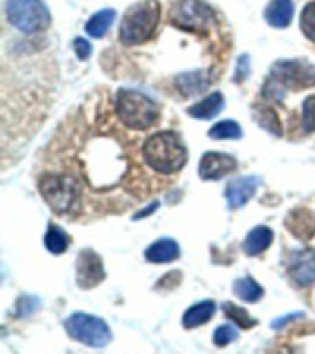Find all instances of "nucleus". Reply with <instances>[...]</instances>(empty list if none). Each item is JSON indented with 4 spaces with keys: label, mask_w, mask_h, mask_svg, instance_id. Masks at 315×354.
Returning a JSON list of instances; mask_svg holds the SVG:
<instances>
[{
    "label": "nucleus",
    "mask_w": 315,
    "mask_h": 354,
    "mask_svg": "<svg viewBox=\"0 0 315 354\" xmlns=\"http://www.w3.org/2000/svg\"><path fill=\"white\" fill-rule=\"evenodd\" d=\"M234 170H236V159L227 153H214L212 151V153L203 155V159L199 162V176H201V179H209V181L221 179Z\"/></svg>",
    "instance_id": "9b49d317"
},
{
    "label": "nucleus",
    "mask_w": 315,
    "mask_h": 354,
    "mask_svg": "<svg viewBox=\"0 0 315 354\" xmlns=\"http://www.w3.org/2000/svg\"><path fill=\"white\" fill-rule=\"evenodd\" d=\"M157 207H159V203L155 201V203L149 205V209H144V210H140V212H137V214H135V220H140V218H144V216L151 214V212H155V210H157Z\"/></svg>",
    "instance_id": "2f4dec72"
},
{
    "label": "nucleus",
    "mask_w": 315,
    "mask_h": 354,
    "mask_svg": "<svg viewBox=\"0 0 315 354\" xmlns=\"http://www.w3.org/2000/svg\"><path fill=\"white\" fill-rule=\"evenodd\" d=\"M315 85V66L303 59L278 61L271 68L264 85V94L271 100H282L287 91H303Z\"/></svg>",
    "instance_id": "f03ea898"
},
{
    "label": "nucleus",
    "mask_w": 315,
    "mask_h": 354,
    "mask_svg": "<svg viewBox=\"0 0 315 354\" xmlns=\"http://www.w3.org/2000/svg\"><path fill=\"white\" fill-rule=\"evenodd\" d=\"M39 190L44 201L52 207L57 214H68L79 207V187L74 177L68 176H44L39 181Z\"/></svg>",
    "instance_id": "423d86ee"
},
{
    "label": "nucleus",
    "mask_w": 315,
    "mask_h": 354,
    "mask_svg": "<svg viewBox=\"0 0 315 354\" xmlns=\"http://www.w3.org/2000/svg\"><path fill=\"white\" fill-rule=\"evenodd\" d=\"M74 50H76V54L79 59H87L88 55H90V52H93V46L88 44V41L79 37L74 41Z\"/></svg>",
    "instance_id": "c756f323"
},
{
    "label": "nucleus",
    "mask_w": 315,
    "mask_h": 354,
    "mask_svg": "<svg viewBox=\"0 0 315 354\" xmlns=\"http://www.w3.org/2000/svg\"><path fill=\"white\" fill-rule=\"evenodd\" d=\"M44 245H46V249H48L50 253H65L66 248H68V236H66V232L63 231V229H59V227L50 225L48 232H46V236H44Z\"/></svg>",
    "instance_id": "5701e85b"
},
{
    "label": "nucleus",
    "mask_w": 315,
    "mask_h": 354,
    "mask_svg": "<svg viewBox=\"0 0 315 354\" xmlns=\"http://www.w3.org/2000/svg\"><path fill=\"white\" fill-rule=\"evenodd\" d=\"M223 109V94L221 93H212L204 100H201L199 104L188 107V115L198 118V120H210L218 116Z\"/></svg>",
    "instance_id": "f3484780"
},
{
    "label": "nucleus",
    "mask_w": 315,
    "mask_h": 354,
    "mask_svg": "<svg viewBox=\"0 0 315 354\" xmlns=\"http://www.w3.org/2000/svg\"><path fill=\"white\" fill-rule=\"evenodd\" d=\"M209 135L214 140H234V138H242V127L236 122L225 120L210 127Z\"/></svg>",
    "instance_id": "b1692460"
},
{
    "label": "nucleus",
    "mask_w": 315,
    "mask_h": 354,
    "mask_svg": "<svg viewBox=\"0 0 315 354\" xmlns=\"http://www.w3.org/2000/svg\"><path fill=\"white\" fill-rule=\"evenodd\" d=\"M160 21V4L157 0H140L127 8L120 22V41L127 46L146 43Z\"/></svg>",
    "instance_id": "7ed1b4c3"
},
{
    "label": "nucleus",
    "mask_w": 315,
    "mask_h": 354,
    "mask_svg": "<svg viewBox=\"0 0 315 354\" xmlns=\"http://www.w3.org/2000/svg\"><path fill=\"white\" fill-rule=\"evenodd\" d=\"M253 113L260 126L264 127V129H267L269 133H273V135H276V137H280L282 126L275 109H271L269 105H256L253 109Z\"/></svg>",
    "instance_id": "412c9836"
},
{
    "label": "nucleus",
    "mask_w": 315,
    "mask_h": 354,
    "mask_svg": "<svg viewBox=\"0 0 315 354\" xmlns=\"http://www.w3.org/2000/svg\"><path fill=\"white\" fill-rule=\"evenodd\" d=\"M303 317V314H289V315H284V317H278V319H275L273 323H271V326L273 328H280L284 323H287V321H295V319H300Z\"/></svg>",
    "instance_id": "7c9ffc66"
},
{
    "label": "nucleus",
    "mask_w": 315,
    "mask_h": 354,
    "mask_svg": "<svg viewBox=\"0 0 315 354\" xmlns=\"http://www.w3.org/2000/svg\"><path fill=\"white\" fill-rule=\"evenodd\" d=\"M116 113L122 124L142 131L159 120L160 109L148 94L135 91V88H120L116 94Z\"/></svg>",
    "instance_id": "20e7f679"
},
{
    "label": "nucleus",
    "mask_w": 315,
    "mask_h": 354,
    "mask_svg": "<svg viewBox=\"0 0 315 354\" xmlns=\"http://www.w3.org/2000/svg\"><path fill=\"white\" fill-rule=\"evenodd\" d=\"M179 245L177 242L170 240V238H160L157 242H153L146 249V259L153 264H166V262H173L179 259Z\"/></svg>",
    "instance_id": "2eb2a0df"
},
{
    "label": "nucleus",
    "mask_w": 315,
    "mask_h": 354,
    "mask_svg": "<svg viewBox=\"0 0 315 354\" xmlns=\"http://www.w3.org/2000/svg\"><path fill=\"white\" fill-rule=\"evenodd\" d=\"M6 17L22 33L44 32L50 26V11L43 0H8Z\"/></svg>",
    "instance_id": "39448f33"
},
{
    "label": "nucleus",
    "mask_w": 315,
    "mask_h": 354,
    "mask_svg": "<svg viewBox=\"0 0 315 354\" xmlns=\"http://www.w3.org/2000/svg\"><path fill=\"white\" fill-rule=\"evenodd\" d=\"M293 0H271L269 6L265 8V21L273 28H286L293 19Z\"/></svg>",
    "instance_id": "dca6fc26"
},
{
    "label": "nucleus",
    "mask_w": 315,
    "mask_h": 354,
    "mask_svg": "<svg viewBox=\"0 0 315 354\" xmlns=\"http://www.w3.org/2000/svg\"><path fill=\"white\" fill-rule=\"evenodd\" d=\"M216 312V304L212 301H201V303L193 304L192 308L187 310V314L182 315V325L187 328H193V326H199L207 323L209 319H212V315Z\"/></svg>",
    "instance_id": "6ab92c4d"
},
{
    "label": "nucleus",
    "mask_w": 315,
    "mask_h": 354,
    "mask_svg": "<svg viewBox=\"0 0 315 354\" xmlns=\"http://www.w3.org/2000/svg\"><path fill=\"white\" fill-rule=\"evenodd\" d=\"M234 293H236L238 297L245 301V303H256L262 299L264 295V290L260 284L254 282V279L251 277H243V279H238L234 282Z\"/></svg>",
    "instance_id": "4be33fe9"
},
{
    "label": "nucleus",
    "mask_w": 315,
    "mask_h": 354,
    "mask_svg": "<svg viewBox=\"0 0 315 354\" xmlns=\"http://www.w3.org/2000/svg\"><path fill=\"white\" fill-rule=\"evenodd\" d=\"M287 271L293 281L300 286H309L315 282V253L312 249H298L289 254Z\"/></svg>",
    "instance_id": "9d476101"
},
{
    "label": "nucleus",
    "mask_w": 315,
    "mask_h": 354,
    "mask_svg": "<svg viewBox=\"0 0 315 354\" xmlns=\"http://www.w3.org/2000/svg\"><path fill=\"white\" fill-rule=\"evenodd\" d=\"M238 336H240V334H238L236 326L221 325L218 326L214 332V343L218 347H225V345L232 343L234 339H238Z\"/></svg>",
    "instance_id": "cd10ccee"
},
{
    "label": "nucleus",
    "mask_w": 315,
    "mask_h": 354,
    "mask_svg": "<svg viewBox=\"0 0 315 354\" xmlns=\"http://www.w3.org/2000/svg\"><path fill=\"white\" fill-rule=\"evenodd\" d=\"M303 129L304 133L315 131V94L304 100L303 105Z\"/></svg>",
    "instance_id": "bb28decb"
},
{
    "label": "nucleus",
    "mask_w": 315,
    "mask_h": 354,
    "mask_svg": "<svg viewBox=\"0 0 315 354\" xmlns=\"http://www.w3.org/2000/svg\"><path fill=\"white\" fill-rule=\"evenodd\" d=\"M212 83L209 72L198 71V72H184L181 76L175 77V85L182 96H195L201 94L204 88Z\"/></svg>",
    "instance_id": "4468645a"
},
{
    "label": "nucleus",
    "mask_w": 315,
    "mask_h": 354,
    "mask_svg": "<svg viewBox=\"0 0 315 354\" xmlns=\"http://www.w3.org/2000/svg\"><path fill=\"white\" fill-rule=\"evenodd\" d=\"M115 17V10H102L98 11V13H94V15L88 19L87 24H85V32L94 39L104 37L105 33H107V30L113 26Z\"/></svg>",
    "instance_id": "aec40b11"
},
{
    "label": "nucleus",
    "mask_w": 315,
    "mask_h": 354,
    "mask_svg": "<svg viewBox=\"0 0 315 354\" xmlns=\"http://www.w3.org/2000/svg\"><path fill=\"white\" fill-rule=\"evenodd\" d=\"M286 227L300 240H309L315 234V212L308 209L292 210L286 218Z\"/></svg>",
    "instance_id": "ddd939ff"
},
{
    "label": "nucleus",
    "mask_w": 315,
    "mask_h": 354,
    "mask_svg": "<svg viewBox=\"0 0 315 354\" xmlns=\"http://www.w3.org/2000/svg\"><path fill=\"white\" fill-rule=\"evenodd\" d=\"M223 310H225V314L229 315L236 325L242 326V328H251V326L256 325V321L247 314V310L240 308V306H236V304L225 303L223 304Z\"/></svg>",
    "instance_id": "a878e982"
},
{
    "label": "nucleus",
    "mask_w": 315,
    "mask_h": 354,
    "mask_svg": "<svg viewBox=\"0 0 315 354\" xmlns=\"http://www.w3.org/2000/svg\"><path fill=\"white\" fill-rule=\"evenodd\" d=\"M251 74V59H249L247 54L240 55V59L236 63V76H234V82L243 83L247 80V76Z\"/></svg>",
    "instance_id": "c85d7f7f"
},
{
    "label": "nucleus",
    "mask_w": 315,
    "mask_h": 354,
    "mask_svg": "<svg viewBox=\"0 0 315 354\" xmlns=\"http://www.w3.org/2000/svg\"><path fill=\"white\" fill-rule=\"evenodd\" d=\"M300 30L304 37L315 43V0L304 6L303 15H300Z\"/></svg>",
    "instance_id": "393cba45"
},
{
    "label": "nucleus",
    "mask_w": 315,
    "mask_h": 354,
    "mask_svg": "<svg viewBox=\"0 0 315 354\" xmlns=\"http://www.w3.org/2000/svg\"><path fill=\"white\" fill-rule=\"evenodd\" d=\"M260 183H262V179L258 176H245L229 183L225 188V198L229 207L231 209H240V207H243L249 199L253 198L256 188L260 187Z\"/></svg>",
    "instance_id": "f8f14e48"
},
{
    "label": "nucleus",
    "mask_w": 315,
    "mask_h": 354,
    "mask_svg": "<svg viewBox=\"0 0 315 354\" xmlns=\"http://www.w3.org/2000/svg\"><path fill=\"white\" fill-rule=\"evenodd\" d=\"M76 279L79 288L88 290V288L98 286L105 279L104 262L93 249H83L76 262Z\"/></svg>",
    "instance_id": "1a4fd4ad"
},
{
    "label": "nucleus",
    "mask_w": 315,
    "mask_h": 354,
    "mask_svg": "<svg viewBox=\"0 0 315 354\" xmlns=\"http://www.w3.org/2000/svg\"><path fill=\"white\" fill-rule=\"evenodd\" d=\"M171 24L184 32H207L216 24V13L201 0H181L170 11Z\"/></svg>",
    "instance_id": "6e6552de"
},
{
    "label": "nucleus",
    "mask_w": 315,
    "mask_h": 354,
    "mask_svg": "<svg viewBox=\"0 0 315 354\" xmlns=\"http://www.w3.org/2000/svg\"><path fill=\"white\" fill-rule=\"evenodd\" d=\"M144 160L159 174H175L187 162V148L173 131L155 133L144 142Z\"/></svg>",
    "instance_id": "f257e3e1"
},
{
    "label": "nucleus",
    "mask_w": 315,
    "mask_h": 354,
    "mask_svg": "<svg viewBox=\"0 0 315 354\" xmlns=\"http://www.w3.org/2000/svg\"><path fill=\"white\" fill-rule=\"evenodd\" d=\"M65 328L68 336L83 345H88V347H105V345H109L111 337H113L111 328L104 319H99L96 315L82 314V312L72 314L65 321Z\"/></svg>",
    "instance_id": "0eeeda50"
},
{
    "label": "nucleus",
    "mask_w": 315,
    "mask_h": 354,
    "mask_svg": "<svg viewBox=\"0 0 315 354\" xmlns=\"http://www.w3.org/2000/svg\"><path fill=\"white\" fill-rule=\"evenodd\" d=\"M273 242V231L269 227H254L253 231L249 232L245 242H243V249L247 254H260L264 249H267Z\"/></svg>",
    "instance_id": "a211bd4d"
}]
</instances>
